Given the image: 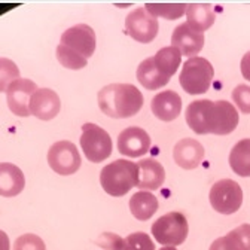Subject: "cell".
<instances>
[{"label":"cell","instance_id":"11","mask_svg":"<svg viewBox=\"0 0 250 250\" xmlns=\"http://www.w3.org/2000/svg\"><path fill=\"white\" fill-rule=\"evenodd\" d=\"M38 89V85L30 79L20 78L12 82L6 89V102L9 110L21 118L30 116V99Z\"/></svg>","mask_w":250,"mask_h":250},{"label":"cell","instance_id":"5","mask_svg":"<svg viewBox=\"0 0 250 250\" xmlns=\"http://www.w3.org/2000/svg\"><path fill=\"white\" fill-rule=\"evenodd\" d=\"M150 232L156 243L166 247H177L185 243L189 232V225L183 213L170 211L161 217H158L152 224Z\"/></svg>","mask_w":250,"mask_h":250},{"label":"cell","instance_id":"8","mask_svg":"<svg viewBox=\"0 0 250 250\" xmlns=\"http://www.w3.org/2000/svg\"><path fill=\"white\" fill-rule=\"evenodd\" d=\"M48 164L57 174L70 176L81 167L79 150L69 140L57 142L48 150Z\"/></svg>","mask_w":250,"mask_h":250},{"label":"cell","instance_id":"3","mask_svg":"<svg viewBox=\"0 0 250 250\" xmlns=\"http://www.w3.org/2000/svg\"><path fill=\"white\" fill-rule=\"evenodd\" d=\"M139 182V167L133 161L116 160L100 173V183L110 197H124Z\"/></svg>","mask_w":250,"mask_h":250},{"label":"cell","instance_id":"29","mask_svg":"<svg viewBox=\"0 0 250 250\" xmlns=\"http://www.w3.org/2000/svg\"><path fill=\"white\" fill-rule=\"evenodd\" d=\"M232 100L241 113H250V86L249 85H237L232 91Z\"/></svg>","mask_w":250,"mask_h":250},{"label":"cell","instance_id":"20","mask_svg":"<svg viewBox=\"0 0 250 250\" xmlns=\"http://www.w3.org/2000/svg\"><path fill=\"white\" fill-rule=\"evenodd\" d=\"M130 210L139 221H149L158 210V200L149 191H139L130 198Z\"/></svg>","mask_w":250,"mask_h":250},{"label":"cell","instance_id":"15","mask_svg":"<svg viewBox=\"0 0 250 250\" xmlns=\"http://www.w3.org/2000/svg\"><path fill=\"white\" fill-rule=\"evenodd\" d=\"M173 160L185 170H194L204 160V147L195 139H182L173 147Z\"/></svg>","mask_w":250,"mask_h":250},{"label":"cell","instance_id":"35","mask_svg":"<svg viewBox=\"0 0 250 250\" xmlns=\"http://www.w3.org/2000/svg\"><path fill=\"white\" fill-rule=\"evenodd\" d=\"M160 250H177L176 247H163V249H160Z\"/></svg>","mask_w":250,"mask_h":250},{"label":"cell","instance_id":"16","mask_svg":"<svg viewBox=\"0 0 250 250\" xmlns=\"http://www.w3.org/2000/svg\"><path fill=\"white\" fill-rule=\"evenodd\" d=\"M150 110L158 119L164 122H171L180 115L182 99L176 91L171 89L158 92L150 102Z\"/></svg>","mask_w":250,"mask_h":250},{"label":"cell","instance_id":"10","mask_svg":"<svg viewBox=\"0 0 250 250\" xmlns=\"http://www.w3.org/2000/svg\"><path fill=\"white\" fill-rule=\"evenodd\" d=\"M158 18L150 15L145 8H137L125 18V30L130 38L140 43L152 42L158 35Z\"/></svg>","mask_w":250,"mask_h":250},{"label":"cell","instance_id":"30","mask_svg":"<svg viewBox=\"0 0 250 250\" xmlns=\"http://www.w3.org/2000/svg\"><path fill=\"white\" fill-rule=\"evenodd\" d=\"M228 234L234 238L240 250H250V225L249 224H243Z\"/></svg>","mask_w":250,"mask_h":250},{"label":"cell","instance_id":"27","mask_svg":"<svg viewBox=\"0 0 250 250\" xmlns=\"http://www.w3.org/2000/svg\"><path fill=\"white\" fill-rule=\"evenodd\" d=\"M124 250H155V244L146 232H133L124 238Z\"/></svg>","mask_w":250,"mask_h":250},{"label":"cell","instance_id":"1","mask_svg":"<svg viewBox=\"0 0 250 250\" xmlns=\"http://www.w3.org/2000/svg\"><path fill=\"white\" fill-rule=\"evenodd\" d=\"M186 124L197 134L227 136L238 125V112L227 100H195L185 113Z\"/></svg>","mask_w":250,"mask_h":250},{"label":"cell","instance_id":"14","mask_svg":"<svg viewBox=\"0 0 250 250\" xmlns=\"http://www.w3.org/2000/svg\"><path fill=\"white\" fill-rule=\"evenodd\" d=\"M204 33L191 28L186 22L177 25L171 35V46L177 48L182 55L197 57V54L204 46Z\"/></svg>","mask_w":250,"mask_h":250},{"label":"cell","instance_id":"6","mask_svg":"<svg viewBox=\"0 0 250 250\" xmlns=\"http://www.w3.org/2000/svg\"><path fill=\"white\" fill-rule=\"evenodd\" d=\"M81 147L88 161L102 163L110 156L113 143L106 130H103L96 124L86 122L82 125Z\"/></svg>","mask_w":250,"mask_h":250},{"label":"cell","instance_id":"9","mask_svg":"<svg viewBox=\"0 0 250 250\" xmlns=\"http://www.w3.org/2000/svg\"><path fill=\"white\" fill-rule=\"evenodd\" d=\"M60 45L88 60L96 51V31L86 24H76L61 35Z\"/></svg>","mask_w":250,"mask_h":250},{"label":"cell","instance_id":"2","mask_svg":"<svg viewBox=\"0 0 250 250\" xmlns=\"http://www.w3.org/2000/svg\"><path fill=\"white\" fill-rule=\"evenodd\" d=\"M100 110L115 119L131 118L143 107V94L131 83H110L99 91Z\"/></svg>","mask_w":250,"mask_h":250},{"label":"cell","instance_id":"33","mask_svg":"<svg viewBox=\"0 0 250 250\" xmlns=\"http://www.w3.org/2000/svg\"><path fill=\"white\" fill-rule=\"evenodd\" d=\"M240 67H241V75H243V78L247 79V81L250 82V51H249L247 54L243 55Z\"/></svg>","mask_w":250,"mask_h":250},{"label":"cell","instance_id":"13","mask_svg":"<svg viewBox=\"0 0 250 250\" xmlns=\"http://www.w3.org/2000/svg\"><path fill=\"white\" fill-rule=\"evenodd\" d=\"M61 109L58 94L49 88H39L30 99V115L41 121L54 119Z\"/></svg>","mask_w":250,"mask_h":250},{"label":"cell","instance_id":"21","mask_svg":"<svg viewBox=\"0 0 250 250\" xmlns=\"http://www.w3.org/2000/svg\"><path fill=\"white\" fill-rule=\"evenodd\" d=\"M137 81L146 88V89H160L166 86L170 79L166 78L158 69L155 67L152 57L143 60L137 67Z\"/></svg>","mask_w":250,"mask_h":250},{"label":"cell","instance_id":"24","mask_svg":"<svg viewBox=\"0 0 250 250\" xmlns=\"http://www.w3.org/2000/svg\"><path fill=\"white\" fill-rule=\"evenodd\" d=\"M186 3H146L145 9L153 15L155 18H166L168 21H174L186 14Z\"/></svg>","mask_w":250,"mask_h":250},{"label":"cell","instance_id":"28","mask_svg":"<svg viewBox=\"0 0 250 250\" xmlns=\"http://www.w3.org/2000/svg\"><path fill=\"white\" fill-rule=\"evenodd\" d=\"M14 250H46V246L39 235L24 234L15 240Z\"/></svg>","mask_w":250,"mask_h":250},{"label":"cell","instance_id":"23","mask_svg":"<svg viewBox=\"0 0 250 250\" xmlns=\"http://www.w3.org/2000/svg\"><path fill=\"white\" fill-rule=\"evenodd\" d=\"M229 166L241 177H250V139H243L231 149Z\"/></svg>","mask_w":250,"mask_h":250},{"label":"cell","instance_id":"31","mask_svg":"<svg viewBox=\"0 0 250 250\" xmlns=\"http://www.w3.org/2000/svg\"><path fill=\"white\" fill-rule=\"evenodd\" d=\"M97 243L103 249H109V250H124V238H121L119 235H115L112 232L102 234L99 237Z\"/></svg>","mask_w":250,"mask_h":250},{"label":"cell","instance_id":"4","mask_svg":"<svg viewBox=\"0 0 250 250\" xmlns=\"http://www.w3.org/2000/svg\"><path fill=\"white\" fill-rule=\"evenodd\" d=\"M213 76L214 69L207 58L192 57L186 60L183 64L179 82L185 92L191 94V96H198V94L208 91L213 82Z\"/></svg>","mask_w":250,"mask_h":250},{"label":"cell","instance_id":"34","mask_svg":"<svg viewBox=\"0 0 250 250\" xmlns=\"http://www.w3.org/2000/svg\"><path fill=\"white\" fill-rule=\"evenodd\" d=\"M9 247H11V243H9L8 234L0 229V250H9Z\"/></svg>","mask_w":250,"mask_h":250},{"label":"cell","instance_id":"12","mask_svg":"<svg viewBox=\"0 0 250 250\" xmlns=\"http://www.w3.org/2000/svg\"><path fill=\"white\" fill-rule=\"evenodd\" d=\"M150 137L140 127H128L118 136V150L130 158H139L149 152Z\"/></svg>","mask_w":250,"mask_h":250},{"label":"cell","instance_id":"32","mask_svg":"<svg viewBox=\"0 0 250 250\" xmlns=\"http://www.w3.org/2000/svg\"><path fill=\"white\" fill-rule=\"evenodd\" d=\"M208 250H240V249H238L237 243L234 241V238L229 234H227L225 237L216 238L211 243V246H210Z\"/></svg>","mask_w":250,"mask_h":250},{"label":"cell","instance_id":"19","mask_svg":"<svg viewBox=\"0 0 250 250\" xmlns=\"http://www.w3.org/2000/svg\"><path fill=\"white\" fill-rule=\"evenodd\" d=\"M186 24L191 28L204 33L214 24L216 14L210 3H189L186 8Z\"/></svg>","mask_w":250,"mask_h":250},{"label":"cell","instance_id":"26","mask_svg":"<svg viewBox=\"0 0 250 250\" xmlns=\"http://www.w3.org/2000/svg\"><path fill=\"white\" fill-rule=\"evenodd\" d=\"M57 60L61 62V66H64L66 69H70V70H81L86 66L88 60L67 51L64 46L58 45L57 46Z\"/></svg>","mask_w":250,"mask_h":250},{"label":"cell","instance_id":"25","mask_svg":"<svg viewBox=\"0 0 250 250\" xmlns=\"http://www.w3.org/2000/svg\"><path fill=\"white\" fill-rule=\"evenodd\" d=\"M20 79V69L9 58H0V92H6L9 85Z\"/></svg>","mask_w":250,"mask_h":250},{"label":"cell","instance_id":"7","mask_svg":"<svg viewBox=\"0 0 250 250\" xmlns=\"http://www.w3.org/2000/svg\"><path fill=\"white\" fill-rule=\"evenodd\" d=\"M208 200L217 213L232 214L238 211L243 204V189L235 180L222 179L211 186Z\"/></svg>","mask_w":250,"mask_h":250},{"label":"cell","instance_id":"22","mask_svg":"<svg viewBox=\"0 0 250 250\" xmlns=\"http://www.w3.org/2000/svg\"><path fill=\"white\" fill-rule=\"evenodd\" d=\"M152 60H153L155 67L158 69L166 78L170 79L180 66L182 54L174 46H164L152 57Z\"/></svg>","mask_w":250,"mask_h":250},{"label":"cell","instance_id":"17","mask_svg":"<svg viewBox=\"0 0 250 250\" xmlns=\"http://www.w3.org/2000/svg\"><path fill=\"white\" fill-rule=\"evenodd\" d=\"M139 167V182L137 188L143 191H156L163 186L166 180V170L160 161L153 158H146L137 163Z\"/></svg>","mask_w":250,"mask_h":250},{"label":"cell","instance_id":"18","mask_svg":"<svg viewBox=\"0 0 250 250\" xmlns=\"http://www.w3.org/2000/svg\"><path fill=\"white\" fill-rule=\"evenodd\" d=\"M25 177L21 168L11 163H0V195L11 198L22 192Z\"/></svg>","mask_w":250,"mask_h":250}]
</instances>
